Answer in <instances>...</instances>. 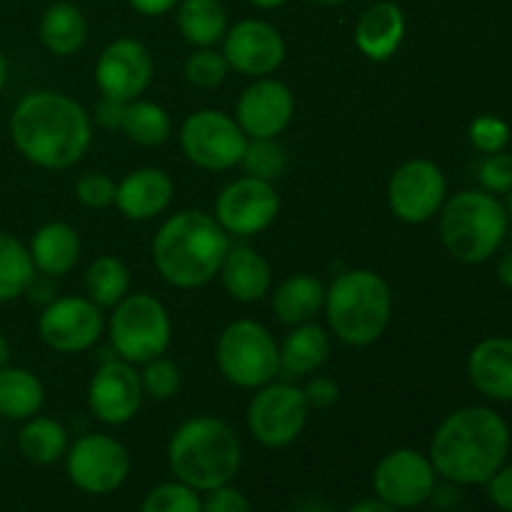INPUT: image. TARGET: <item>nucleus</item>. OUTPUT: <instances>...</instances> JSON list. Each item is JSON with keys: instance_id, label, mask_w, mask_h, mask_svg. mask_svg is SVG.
I'll return each instance as SVG.
<instances>
[{"instance_id": "obj_1", "label": "nucleus", "mask_w": 512, "mask_h": 512, "mask_svg": "<svg viewBox=\"0 0 512 512\" xmlns=\"http://www.w3.org/2000/svg\"><path fill=\"white\" fill-rule=\"evenodd\" d=\"M10 138L28 163L45 170H65L88 153L93 120L68 95L33 90L13 108Z\"/></svg>"}, {"instance_id": "obj_2", "label": "nucleus", "mask_w": 512, "mask_h": 512, "mask_svg": "<svg viewBox=\"0 0 512 512\" xmlns=\"http://www.w3.org/2000/svg\"><path fill=\"white\" fill-rule=\"evenodd\" d=\"M510 428L500 413L485 405H468L440 423L430 440L435 473L455 485H485L505 465Z\"/></svg>"}, {"instance_id": "obj_3", "label": "nucleus", "mask_w": 512, "mask_h": 512, "mask_svg": "<svg viewBox=\"0 0 512 512\" xmlns=\"http://www.w3.org/2000/svg\"><path fill=\"white\" fill-rule=\"evenodd\" d=\"M230 235L205 210L170 215L153 240V263L165 283L180 290L208 285L220 273L230 250Z\"/></svg>"}, {"instance_id": "obj_4", "label": "nucleus", "mask_w": 512, "mask_h": 512, "mask_svg": "<svg viewBox=\"0 0 512 512\" xmlns=\"http://www.w3.org/2000/svg\"><path fill=\"white\" fill-rule=\"evenodd\" d=\"M168 465L175 480L198 493H210L235 480L243 465V443L225 420L198 415L180 425L168 443Z\"/></svg>"}, {"instance_id": "obj_5", "label": "nucleus", "mask_w": 512, "mask_h": 512, "mask_svg": "<svg viewBox=\"0 0 512 512\" xmlns=\"http://www.w3.org/2000/svg\"><path fill=\"white\" fill-rule=\"evenodd\" d=\"M325 318L335 338L365 348L383 338L393 315V293L375 270H348L325 290Z\"/></svg>"}, {"instance_id": "obj_6", "label": "nucleus", "mask_w": 512, "mask_h": 512, "mask_svg": "<svg viewBox=\"0 0 512 512\" xmlns=\"http://www.w3.org/2000/svg\"><path fill=\"white\" fill-rule=\"evenodd\" d=\"M440 240L455 260L480 265L493 258L508 235V210L498 195L463 190L440 208Z\"/></svg>"}, {"instance_id": "obj_7", "label": "nucleus", "mask_w": 512, "mask_h": 512, "mask_svg": "<svg viewBox=\"0 0 512 512\" xmlns=\"http://www.w3.org/2000/svg\"><path fill=\"white\" fill-rule=\"evenodd\" d=\"M215 360L228 383L258 390L280 375V345L258 320H235L220 333Z\"/></svg>"}, {"instance_id": "obj_8", "label": "nucleus", "mask_w": 512, "mask_h": 512, "mask_svg": "<svg viewBox=\"0 0 512 512\" xmlns=\"http://www.w3.org/2000/svg\"><path fill=\"white\" fill-rule=\"evenodd\" d=\"M110 345L120 360L130 365H145L165 355L173 335L170 315L158 298L148 293L125 295L110 318Z\"/></svg>"}, {"instance_id": "obj_9", "label": "nucleus", "mask_w": 512, "mask_h": 512, "mask_svg": "<svg viewBox=\"0 0 512 512\" xmlns=\"http://www.w3.org/2000/svg\"><path fill=\"white\" fill-rule=\"evenodd\" d=\"M308 413L303 388L273 380L255 390L248 405V430L263 448H288L303 435Z\"/></svg>"}, {"instance_id": "obj_10", "label": "nucleus", "mask_w": 512, "mask_h": 512, "mask_svg": "<svg viewBox=\"0 0 512 512\" xmlns=\"http://www.w3.org/2000/svg\"><path fill=\"white\" fill-rule=\"evenodd\" d=\"M245 145H248V135L240 130L238 120L223 110H195L180 128V148L185 158L213 173L240 165Z\"/></svg>"}, {"instance_id": "obj_11", "label": "nucleus", "mask_w": 512, "mask_h": 512, "mask_svg": "<svg viewBox=\"0 0 512 512\" xmlns=\"http://www.w3.org/2000/svg\"><path fill=\"white\" fill-rule=\"evenodd\" d=\"M130 453L120 440L90 433L65 453V475L85 495H110L128 480Z\"/></svg>"}, {"instance_id": "obj_12", "label": "nucleus", "mask_w": 512, "mask_h": 512, "mask_svg": "<svg viewBox=\"0 0 512 512\" xmlns=\"http://www.w3.org/2000/svg\"><path fill=\"white\" fill-rule=\"evenodd\" d=\"M445 200H448V180L433 160H408L390 175L388 205L395 218L403 223H428L440 213Z\"/></svg>"}, {"instance_id": "obj_13", "label": "nucleus", "mask_w": 512, "mask_h": 512, "mask_svg": "<svg viewBox=\"0 0 512 512\" xmlns=\"http://www.w3.org/2000/svg\"><path fill=\"white\" fill-rule=\"evenodd\" d=\"M438 473L425 453L413 448H398L383 455L375 465V498L393 505L395 510H415L435 495Z\"/></svg>"}, {"instance_id": "obj_14", "label": "nucleus", "mask_w": 512, "mask_h": 512, "mask_svg": "<svg viewBox=\"0 0 512 512\" xmlns=\"http://www.w3.org/2000/svg\"><path fill=\"white\" fill-rule=\"evenodd\" d=\"M280 213V198L273 183L258 178L233 180L215 198V220L235 238H250L275 223Z\"/></svg>"}, {"instance_id": "obj_15", "label": "nucleus", "mask_w": 512, "mask_h": 512, "mask_svg": "<svg viewBox=\"0 0 512 512\" xmlns=\"http://www.w3.org/2000/svg\"><path fill=\"white\" fill-rule=\"evenodd\" d=\"M103 308L90 298L65 295L43 308L38 318V335L50 350L63 355L85 353L103 335Z\"/></svg>"}, {"instance_id": "obj_16", "label": "nucleus", "mask_w": 512, "mask_h": 512, "mask_svg": "<svg viewBox=\"0 0 512 512\" xmlns=\"http://www.w3.org/2000/svg\"><path fill=\"white\" fill-rule=\"evenodd\" d=\"M153 55L140 40L118 38L100 53L95 63V83L103 98L130 103L148 90L153 80Z\"/></svg>"}, {"instance_id": "obj_17", "label": "nucleus", "mask_w": 512, "mask_h": 512, "mask_svg": "<svg viewBox=\"0 0 512 512\" xmlns=\"http://www.w3.org/2000/svg\"><path fill=\"white\" fill-rule=\"evenodd\" d=\"M140 373L125 360H108L93 373L88 385L90 413L105 425H125L143 405Z\"/></svg>"}, {"instance_id": "obj_18", "label": "nucleus", "mask_w": 512, "mask_h": 512, "mask_svg": "<svg viewBox=\"0 0 512 512\" xmlns=\"http://www.w3.org/2000/svg\"><path fill=\"white\" fill-rule=\"evenodd\" d=\"M223 55L238 73L265 78L283 65L285 40L275 25L248 18L228 28L223 38Z\"/></svg>"}, {"instance_id": "obj_19", "label": "nucleus", "mask_w": 512, "mask_h": 512, "mask_svg": "<svg viewBox=\"0 0 512 512\" xmlns=\"http://www.w3.org/2000/svg\"><path fill=\"white\" fill-rule=\"evenodd\" d=\"M295 115L293 90L275 78H260L243 90L235 105V120L248 140L278 138Z\"/></svg>"}, {"instance_id": "obj_20", "label": "nucleus", "mask_w": 512, "mask_h": 512, "mask_svg": "<svg viewBox=\"0 0 512 512\" xmlns=\"http://www.w3.org/2000/svg\"><path fill=\"white\" fill-rule=\"evenodd\" d=\"M173 200V180L160 168H138L125 175L115 190V205L135 223H145L163 213Z\"/></svg>"}, {"instance_id": "obj_21", "label": "nucleus", "mask_w": 512, "mask_h": 512, "mask_svg": "<svg viewBox=\"0 0 512 512\" xmlns=\"http://www.w3.org/2000/svg\"><path fill=\"white\" fill-rule=\"evenodd\" d=\"M405 13L393 0H380L363 10L355 25V45L375 63H385L398 53L405 40Z\"/></svg>"}, {"instance_id": "obj_22", "label": "nucleus", "mask_w": 512, "mask_h": 512, "mask_svg": "<svg viewBox=\"0 0 512 512\" xmlns=\"http://www.w3.org/2000/svg\"><path fill=\"white\" fill-rule=\"evenodd\" d=\"M470 383L485 398L512 403V338H485L468 355Z\"/></svg>"}, {"instance_id": "obj_23", "label": "nucleus", "mask_w": 512, "mask_h": 512, "mask_svg": "<svg viewBox=\"0 0 512 512\" xmlns=\"http://www.w3.org/2000/svg\"><path fill=\"white\" fill-rule=\"evenodd\" d=\"M218 275L230 298L238 303H258L273 285L268 260L250 245H230Z\"/></svg>"}, {"instance_id": "obj_24", "label": "nucleus", "mask_w": 512, "mask_h": 512, "mask_svg": "<svg viewBox=\"0 0 512 512\" xmlns=\"http://www.w3.org/2000/svg\"><path fill=\"white\" fill-rule=\"evenodd\" d=\"M28 253L35 270L45 278H63L75 268L80 258V238L68 223H45L30 238Z\"/></svg>"}, {"instance_id": "obj_25", "label": "nucleus", "mask_w": 512, "mask_h": 512, "mask_svg": "<svg viewBox=\"0 0 512 512\" xmlns=\"http://www.w3.org/2000/svg\"><path fill=\"white\" fill-rule=\"evenodd\" d=\"M330 348H333V343H330V335L323 325H295L293 333L280 345V373H285L288 378L315 373L330 358Z\"/></svg>"}, {"instance_id": "obj_26", "label": "nucleus", "mask_w": 512, "mask_h": 512, "mask_svg": "<svg viewBox=\"0 0 512 512\" xmlns=\"http://www.w3.org/2000/svg\"><path fill=\"white\" fill-rule=\"evenodd\" d=\"M325 290L328 288L315 275H290L275 288L270 305H273V313L278 315V320L288 325H303L310 323L323 310Z\"/></svg>"}, {"instance_id": "obj_27", "label": "nucleus", "mask_w": 512, "mask_h": 512, "mask_svg": "<svg viewBox=\"0 0 512 512\" xmlns=\"http://www.w3.org/2000/svg\"><path fill=\"white\" fill-rule=\"evenodd\" d=\"M175 23L193 48H213L228 33V13L220 0H180Z\"/></svg>"}, {"instance_id": "obj_28", "label": "nucleus", "mask_w": 512, "mask_h": 512, "mask_svg": "<svg viewBox=\"0 0 512 512\" xmlns=\"http://www.w3.org/2000/svg\"><path fill=\"white\" fill-rule=\"evenodd\" d=\"M40 40L58 58L75 55L88 40V20L73 3H53L40 18Z\"/></svg>"}, {"instance_id": "obj_29", "label": "nucleus", "mask_w": 512, "mask_h": 512, "mask_svg": "<svg viewBox=\"0 0 512 512\" xmlns=\"http://www.w3.org/2000/svg\"><path fill=\"white\" fill-rule=\"evenodd\" d=\"M45 403V388L35 373L15 365L0 368V418L23 420L40 413Z\"/></svg>"}, {"instance_id": "obj_30", "label": "nucleus", "mask_w": 512, "mask_h": 512, "mask_svg": "<svg viewBox=\"0 0 512 512\" xmlns=\"http://www.w3.org/2000/svg\"><path fill=\"white\" fill-rule=\"evenodd\" d=\"M68 448V430H65L55 418L33 415V418L23 420V425H20V455H23L28 463L38 465V468H48V465H55L58 460H63Z\"/></svg>"}, {"instance_id": "obj_31", "label": "nucleus", "mask_w": 512, "mask_h": 512, "mask_svg": "<svg viewBox=\"0 0 512 512\" xmlns=\"http://www.w3.org/2000/svg\"><path fill=\"white\" fill-rule=\"evenodd\" d=\"M120 130L143 148H158V145L168 143L173 135V120H170L168 110L160 108L158 103L138 98L125 103Z\"/></svg>"}, {"instance_id": "obj_32", "label": "nucleus", "mask_w": 512, "mask_h": 512, "mask_svg": "<svg viewBox=\"0 0 512 512\" xmlns=\"http://www.w3.org/2000/svg\"><path fill=\"white\" fill-rule=\"evenodd\" d=\"M35 265L28 248L8 230H0V303L18 300L35 280Z\"/></svg>"}, {"instance_id": "obj_33", "label": "nucleus", "mask_w": 512, "mask_h": 512, "mask_svg": "<svg viewBox=\"0 0 512 512\" xmlns=\"http://www.w3.org/2000/svg\"><path fill=\"white\" fill-rule=\"evenodd\" d=\"M130 290V270L115 255H100L85 270V293L98 308H115Z\"/></svg>"}, {"instance_id": "obj_34", "label": "nucleus", "mask_w": 512, "mask_h": 512, "mask_svg": "<svg viewBox=\"0 0 512 512\" xmlns=\"http://www.w3.org/2000/svg\"><path fill=\"white\" fill-rule=\"evenodd\" d=\"M240 165H243L245 175H250V178L275 183L288 168V155H285L283 145L275 138L248 140Z\"/></svg>"}, {"instance_id": "obj_35", "label": "nucleus", "mask_w": 512, "mask_h": 512, "mask_svg": "<svg viewBox=\"0 0 512 512\" xmlns=\"http://www.w3.org/2000/svg\"><path fill=\"white\" fill-rule=\"evenodd\" d=\"M140 512H203V500L198 490L173 480L155 485L143 498Z\"/></svg>"}, {"instance_id": "obj_36", "label": "nucleus", "mask_w": 512, "mask_h": 512, "mask_svg": "<svg viewBox=\"0 0 512 512\" xmlns=\"http://www.w3.org/2000/svg\"><path fill=\"white\" fill-rule=\"evenodd\" d=\"M228 60L213 48H195V53L185 60V80L195 88H218L228 78Z\"/></svg>"}, {"instance_id": "obj_37", "label": "nucleus", "mask_w": 512, "mask_h": 512, "mask_svg": "<svg viewBox=\"0 0 512 512\" xmlns=\"http://www.w3.org/2000/svg\"><path fill=\"white\" fill-rule=\"evenodd\" d=\"M140 385L143 393L153 400H170L180 390V370L173 360L153 358L143 365L140 373Z\"/></svg>"}, {"instance_id": "obj_38", "label": "nucleus", "mask_w": 512, "mask_h": 512, "mask_svg": "<svg viewBox=\"0 0 512 512\" xmlns=\"http://www.w3.org/2000/svg\"><path fill=\"white\" fill-rule=\"evenodd\" d=\"M470 143L485 155L500 153L510 143V125L498 115H478L470 123Z\"/></svg>"}, {"instance_id": "obj_39", "label": "nucleus", "mask_w": 512, "mask_h": 512, "mask_svg": "<svg viewBox=\"0 0 512 512\" xmlns=\"http://www.w3.org/2000/svg\"><path fill=\"white\" fill-rule=\"evenodd\" d=\"M478 180L485 193L508 195L512 190V155L505 150L485 155L478 168Z\"/></svg>"}, {"instance_id": "obj_40", "label": "nucleus", "mask_w": 512, "mask_h": 512, "mask_svg": "<svg viewBox=\"0 0 512 512\" xmlns=\"http://www.w3.org/2000/svg\"><path fill=\"white\" fill-rule=\"evenodd\" d=\"M115 180L105 173H83L75 183V195L85 208H108L115 203Z\"/></svg>"}, {"instance_id": "obj_41", "label": "nucleus", "mask_w": 512, "mask_h": 512, "mask_svg": "<svg viewBox=\"0 0 512 512\" xmlns=\"http://www.w3.org/2000/svg\"><path fill=\"white\" fill-rule=\"evenodd\" d=\"M203 512H253L248 495L233 485L210 490L208 498L203 500Z\"/></svg>"}, {"instance_id": "obj_42", "label": "nucleus", "mask_w": 512, "mask_h": 512, "mask_svg": "<svg viewBox=\"0 0 512 512\" xmlns=\"http://www.w3.org/2000/svg\"><path fill=\"white\" fill-rule=\"evenodd\" d=\"M490 503L498 510L512 512V465H503L493 478L485 483Z\"/></svg>"}, {"instance_id": "obj_43", "label": "nucleus", "mask_w": 512, "mask_h": 512, "mask_svg": "<svg viewBox=\"0 0 512 512\" xmlns=\"http://www.w3.org/2000/svg\"><path fill=\"white\" fill-rule=\"evenodd\" d=\"M303 393H305V400H308L310 408L323 410V408H333V405L338 403L340 390H338V383H335V380L313 378L308 385H305Z\"/></svg>"}, {"instance_id": "obj_44", "label": "nucleus", "mask_w": 512, "mask_h": 512, "mask_svg": "<svg viewBox=\"0 0 512 512\" xmlns=\"http://www.w3.org/2000/svg\"><path fill=\"white\" fill-rule=\"evenodd\" d=\"M123 110H125V103H120V100H113V98H103L98 103V113H95V120H98L103 128L115 130V128H120V120H123Z\"/></svg>"}, {"instance_id": "obj_45", "label": "nucleus", "mask_w": 512, "mask_h": 512, "mask_svg": "<svg viewBox=\"0 0 512 512\" xmlns=\"http://www.w3.org/2000/svg\"><path fill=\"white\" fill-rule=\"evenodd\" d=\"M130 8L140 15H148V18H158V15L170 13L180 0H128Z\"/></svg>"}, {"instance_id": "obj_46", "label": "nucleus", "mask_w": 512, "mask_h": 512, "mask_svg": "<svg viewBox=\"0 0 512 512\" xmlns=\"http://www.w3.org/2000/svg\"><path fill=\"white\" fill-rule=\"evenodd\" d=\"M345 512H400V510H395L393 505L383 503L380 498H368V500H360V503L350 505Z\"/></svg>"}, {"instance_id": "obj_47", "label": "nucleus", "mask_w": 512, "mask_h": 512, "mask_svg": "<svg viewBox=\"0 0 512 512\" xmlns=\"http://www.w3.org/2000/svg\"><path fill=\"white\" fill-rule=\"evenodd\" d=\"M498 278H500V283L505 285V288L512 290V250H510V253H505L503 258H500Z\"/></svg>"}, {"instance_id": "obj_48", "label": "nucleus", "mask_w": 512, "mask_h": 512, "mask_svg": "<svg viewBox=\"0 0 512 512\" xmlns=\"http://www.w3.org/2000/svg\"><path fill=\"white\" fill-rule=\"evenodd\" d=\"M8 363H10V343H8V338H5L3 330H0V368Z\"/></svg>"}, {"instance_id": "obj_49", "label": "nucleus", "mask_w": 512, "mask_h": 512, "mask_svg": "<svg viewBox=\"0 0 512 512\" xmlns=\"http://www.w3.org/2000/svg\"><path fill=\"white\" fill-rule=\"evenodd\" d=\"M248 3H253L255 8L273 10V8H280V5H283V3H288V0H248Z\"/></svg>"}, {"instance_id": "obj_50", "label": "nucleus", "mask_w": 512, "mask_h": 512, "mask_svg": "<svg viewBox=\"0 0 512 512\" xmlns=\"http://www.w3.org/2000/svg\"><path fill=\"white\" fill-rule=\"evenodd\" d=\"M5 83H8V60H5L3 50H0V95H3Z\"/></svg>"}, {"instance_id": "obj_51", "label": "nucleus", "mask_w": 512, "mask_h": 512, "mask_svg": "<svg viewBox=\"0 0 512 512\" xmlns=\"http://www.w3.org/2000/svg\"><path fill=\"white\" fill-rule=\"evenodd\" d=\"M505 198H508V203H505V210H508V218L512 220V190L508 195H505Z\"/></svg>"}, {"instance_id": "obj_52", "label": "nucleus", "mask_w": 512, "mask_h": 512, "mask_svg": "<svg viewBox=\"0 0 512 512\" xmlns=\"http://www.w3.org/2000/svg\"><path fill=\"white\" fill-rule=\"evenodd\" d=\"M315 3H320V5H340V3H345V0H315Z\"/></svg>"}]
</instances>
